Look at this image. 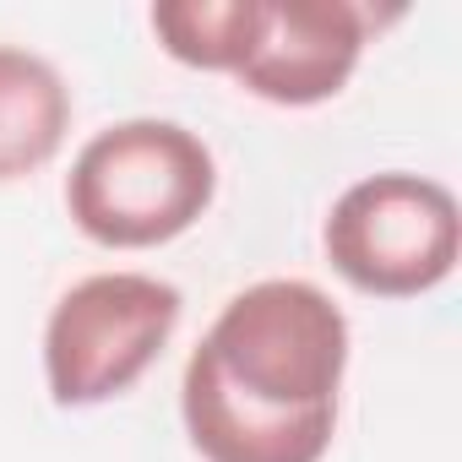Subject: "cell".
Wrapping results in <instances>:
<instances>
[{
	"instance_id": "cell-5",
	"label": "cell",
	"mask_w": 462,
	"mask_h": 462,
	"mask_svg": "<svg viewBox=\"0 0 462 462\" xmlns=\"http://www.w3.org/2000/svg\"><path fill=\"white\" fill-rule=\"evenodd\" d=\"M375 6L359 0H262V33L235 82L278 109H310L348 88L370 33Z\"/></svg>"
},
{
	"instance_id": "cell-1",
	"label": "cell",
	"mask_w": 462,
	"mask_h": 462,
	"mask_svg": "<svg viewBox=\"0 0 462 462\" xmlns=\"http://www.w3.org/2000/svg\"><path fill=\"white\" fill-rule=\"evenodd\" d=\"M348 316L305 278L240 289L180 375L185 435L207 462H321L337 435Z\"/></svg>"
},
{
	"instance_id": "cell-6",
	"label": "cell",
	"mask_w": 462,
	"mask_h": 462,
	"mask_svg": "<svg viewBox=\"0 0 462 462\" xmlns=\"http://www.w3.org/2000/svg\"><path fill=\"white\" fill-rule=\"evenodd\" d=\"M71 131L66 77L17 44H0V185L39 174Z\"/></svg>"
},
{
	"instance_id": "cell-3",
	"label": "cell",
	"mask_w": 462,
	"mask_h": 462,
	"mask_svg": "<svg viewBox=\"0 0 462 462\" xmlns=\"http://www.w3.org/2000/svg\"><path fill=\"white\" fill-rule=\"evenodd\" d=\"M321 245L348 289L370 300H419L457 273L462 212L440 180L386 169L354 180L332 201Z\"/></svg>"
},
{
	"instance_id": "cell-2",
	"label": "cell",
	"mask_w": 462,
	"mask_h": 462,
	"mask_svg": "<svg viewBox=\"0 0 462 462\" xmlns=\"http://www.w3.org/2000/svg\"><path fill=\"white\" fill-rule=\"evenodd\" d=\"M217 196L207 142L174 120H120L98 131L71 174L66 212L104 251H152L180 240Z\"/></svg>"
},
{
	"instance_id": "cell-7",
	"label": "cell",
	"mask_w": 462,
	"mask_h": 462,
	"mask_svg": "<svg viewBox=\"0 0 462 462\" xmlns=\"http://www.w3.org/2000/svg\"><path fill=\"white\" fill-rule=\"evenodd\" d=\"M152 33L169 60L235 77L256 50L262 0H163V6H152Z\"/></svg>"
},
{
	"instance_id": "cell-4",
	"label": "cell",
	"mask_w": 462,
	"mask_h": 462,
	"mask_svg": "<svg viewBox=\"0 0 462 462\" xmlns=\"http://www.w3.org/2000/svg\"><path fill=\"white\" fill-rule=\"evenodd\" d=\"M185 294L152 273H93L71 283L44 327V381L55 408L125 397L169 348Z\"/></svg>"
}]
</instances>
